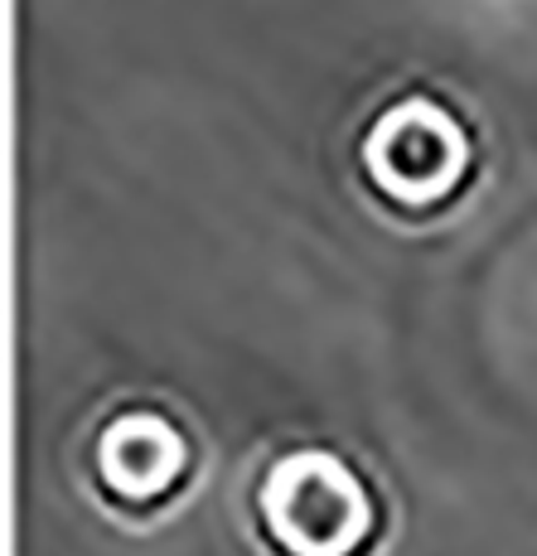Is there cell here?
<instances>
[{"label": "cell", "mask_w": 537, "mask_h": 556, "mask_svg": "<svg viewBox=\"0 0 537 556\" xmlns=\"http://www.w3.org/2000/svg\"><path fill=\"white\" fill-rule=\"evenodd\" d=\"M485 141L475 116L436 83H402L369 106L353 136L363 194L397 223H436L475 189Z\"/></svg>", "instance_id": "obj_1"}, {"label": "cell", "mask_w": 537, "mask_h": 556, "mask_svg": "<svg viewBox=\"0 0 537 556\" xmlns=\"http://www.w3.org/2000/svg\"><path fill=\"white\" fill-rule=\"evenodd\" d=\"M195 475V435L170 406L122 402L92 426L88 479L102 504L122 513H150L179 498Z\"/></svg>", "instance_id": "obj_3"}, {"label": "cell", "mask_w": 537, "mask_h": 556, "mask_svg": "<svg viewBox=\"0 0 537 556\" xmlns=\"http://www.w3.org/2000/svg\"><path fill=\"white\" fill-rule=\"evenodd\" d=\"M262 538L282 556H363L378 538V489L325 441L282 445L252 484Z\"/></svg>", "instance_id": "obj_2"}]
</instances>
